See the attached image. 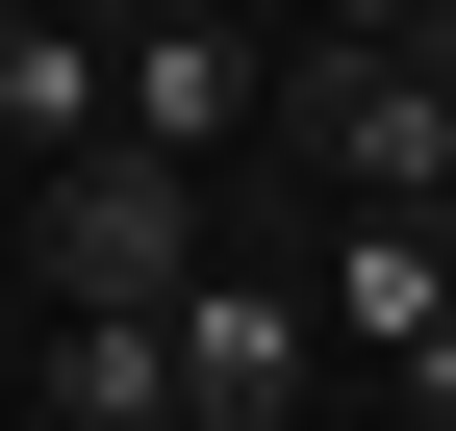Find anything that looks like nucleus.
I'll list each match as a JSON object with an SVG mask.
<instances>
[{
    "mask_svg": "<svg viewBox=\"0 0 456 431\" xmlns=\"http://www.w3.org/2000/svg\"><path fill=\"white\" fill-rule=\"evenodd\" d=\"M203 229H228V178H203V152H152V127L26 152V280H51V305H178Z\"/></svg>",
    "mask_w": 456,
    "mask_h": 431,
    "instance_id": "obj_1",
    "label": "nucleus"
},
{
    "mask_svg": "<svg viewBox=\"0 0 456 431\" xmlns=\"http://www.w3.org/2000/svg\"><path fill=\"white\" fill-rule=\"evenodd\" d=\"M26 406H51V431H178V330H152V305H51Z\"/></svg>",
    "mask_w": 456,
    "mask_h": 431,
    "instance_id": "obj_4",
    "label": "nucleus"
},
{
    "mask_svg": "<svg viewBox=\"0 0 456 431\" xmlns=\"http://www.w3.org/2000/svg\"><path fill=\"white\" fill-rule=\"evenodd\" d=\"M254 102H279V26H228V0H127V51H102V127H152V152H254Z\"/></svg>",
    "mask_w": 456,
    "mask_h": 431,
    "instance_id": "obj_3",
    "label": "nucleus"
},
{
    "mask_svg": "<svg viewBox=\"0 0 456 431\" xmlns=\"http://www.w3.org/2000/svg\"><path fill=\"white\" fill-rule=\"evenodd\" d=\"M102 127V26L77 0H0V152H77Z\"/></svg>",
    "mask_w": 456,
    "mask_h": 431,
    "instance_id": "obj_5",
    "label": "nucleus"
},
{
    "mask_svg": "<svg viewBox=\"0 0 456 431\" xmlns=\"http://www.w3.org/2000/svg\"><path fill=\"white\" fill-rule=\"evenodd\" d=\"M330 26H406V51H456V0H330Z\"/></svg>",
    "mask_w": 456,
    "mask_h": 431,
    "instance_id": "obj_6",
    "label": "nucleus"
},
{
    "mask_svg": "<svg viewBox=\"0 0 456 431\" xmlns=\"http://www.w3.org/2000/svg\"><path fill=\"white\" fill-rule=\"evenodd\" d=\"M152 330H178V431H305V381H330V330H305V254H178V305H152Z\"/></svg>",
    "mask_w": 456,
    "mask_h": 431,
    "instance_id": "obj_2",
    "label": "nucleus"
}]
</instances>
